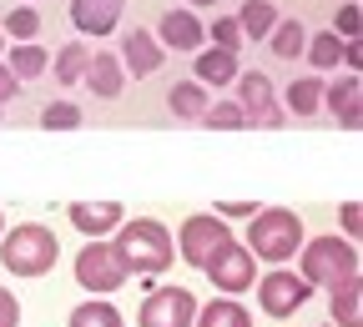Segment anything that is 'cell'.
Masks as SVG:
<instances>
[{
    "label": "cell",
    "instance_id": "obj_1",
    "mask_svg": "<svg viewBox=\"0 0 363 327\" xmlns=\"http://www.w3.org/2000/svg\"><path fill=\"white\" fill-rule=\"evenodd\" d=\"M111 247L121 252L126 272L136 277H157L177 262V247H172V231L157 222V217H136V222H121L111 231Z\"/></svg>",
    "mask_w": 363,
    "mask_h": 327
},
{
    "label": "cell",
    "instance_id": "obj_2",
    "mask_svg": "<svg viewBox=\"0 0 363 327\" xmlns=\"http://www.w3.org/2000/svg\"><path fill=\"white\" fill-rule=\"evenodd\" d=\"M61 262V242L45 222H16L0 231V267L11 277H45Z\"/></svg>",
    "mask_w": 363,
    "mask_h": 327
},
{
    "label": "cell",
    "instance_id": "obj_3",
    "mask_svg": "<svg viewBox=\"0 0 363 327\" xmlns=\"http://www.w3.org/2000/svg\"><path fill=\"white\" fill-rule=\"evenodd\" d=\"M303 242H308L303 237V217L293 207H262V212L247 217V242L242 247L252 257H262L267 267H288Z\"/></svg>",
    "mask_w": 363,
    "mask_h": 327
},
{
    "label": "cell",
    "instance_id": "obj_4",
    "mask_svg": "<svg viewBox=\"0 0 363 327\" xmlns=\"http://www.w3.org/2000/svg\"><path fill=\"white\" fill-rule=\"evenodd\" d=\"M358 272V247L343 237H313L298 247V277L308 287H333Z\"/></svg>",
    "mask_w": 363,
    "mask_h": 327
},
{
    "label": "cell",
    "instance_id": "obj_5",
    "mask_svg": "<svg viewBox=\"0 0 363 327\" xmlns=\"http://www.w3.org/2000/svg\"><path fill=\"white\" fill-rule=\"evenodd\" d=\"M126 262H121V252L111 247V237H101V242H86L81 252H76V282L91 292V297H111L116 287H126Z\"/></svg>",
    "mask_w": 363,
    "mask_h": 327
},
{
    "label": "cell",
    "instance_id": "obj_6",
    "mask_svg": "<svg viewBox=\"0 0 363 327\" xmlns=\"http://www.w3.org/2000/svg\"><path fill=\"white\" fill-rule=\"evenodd\" d=\"M207 282L222 292V297H238V292H247L252 282H257V257L238 242V237H227L212 257H207Z\"/></svg>",
    "mask_w": 363,
    "mask_h": 327
},
{
    "label": "cell",
    "instance_id": "obj_7",
    "mask_svg": "<svg viewBox=\"0 0 363 327\" xmlns=\"http://www.w3.org/2000/svg\"><path fill=\"white\" fill-rule=\"evenodd\" d=\"M227 237H233V226H227L217 212H192L187 222L177 226V242H172V247H177V257L187 262V267H197V272H202V267H207V257H212Z\"/></svg>",
    "mask_w": 363,
    "mask_h": 327
},
{
    "label": "cell",
    "instance_id": "obj_8",
    "mask_svg": "<svg viewBox=\"0 0 363 327\" xmlns=\"http://www.w3.org/2000/svg\"><path fill=\"white\" fill-rule=\"evenodd\" d=\"M308 297H313V287L303 282V277L293 272V267H272L262 282H257V307L267 312V317H293L298 307H308Z\"/></svg>",
    "mask_w": 363,
    "mask_h": 327
},
{
    "label": "cell",
    "instance_id": "obj_9",
    "mask_svg": "<svg viewBox=\"0 0 363 327\" xmlns=\"http://www.w3.org/2000/svg\"><path fill=\"white\" fill-rule=\"evenodd\" d=\"M238 106H242V116H247V126H283V106H278V96H272V81L262 76V71H238Z\"/></svg>",
    "mask_w": 363,
    "mask_h": 327
},
{
    "label": "cell",
    "instance_id": "obj_10",
    "mask_svg": "<svg viewBox=\"0 0 363 327\" xmlns=\"http://www.w3.org/2000/svg\"><path fill=\"white\" fill-rule=\"evenodd\" d=\"M197 317V297L187 287H157L147 302H142V327H192Z\"/></svg>",
    "mask_w": 363,
    "mask_h": 327
},
{
    "label": "cell",
    "instance_id": "obj_11",
    "mask_svg": "<svg viewBox=\"0 0 363 327\" xmlns=\"http://www.w3.org/2000/svg\"><path fill=\"white\" fill-rule=\"evenodd\" d=\"M202 40H207V30H202V21H197L192 6H177V11H167L157 21V45H162V51H192L197 56Z\"/></svg>",
    "mask_w": 363,
    "mask_h": 327
},
{
    "label": "cell",
    "instance_id": "obj_12",
    "mask_svg": "<svg viewBox=\"0 0 363 327\" xmlns=\"http://www.w3.org/2000/svg\"><path fill=\"white\" fill-rule=\"evenodd\" d=\"M66 217H71V226L86 242H101V237H111V231L126 222V207L121 202H71Z\"/></svg>",
    "mask_w": 363,
    "mask_h": 327
},
{
    "label": "cell",
    "instance_id": "obj_13",
    "mask_svg": "<svg viewBox=\"0 0 363 327\" xmlns=\"http://www.w3.org/2000/svg\"><path fill=\"white\" fill-rule=\"evenodd\" d=\"M323 106L338 116L343 131H358V126H363V76L343 71L333 86H323Z\"/></svg>",
    "mask_w": 363,
    "mask_h": 327
},
{
    "label": "cell",
    "instance_id": "obj_14",
    "mask_svg": "<svg viewBox=\"0 0 363 327\" xmlns=\"http://www.w3.org/2000/svg\"><path fill=\"white\" fill-rule=\"evenodd\" d=\"M121 71L126 76H157L162 71V61H167V51H162V45H157V35L152 30H142V25H136V30H126L121 35Z\"/></svg>",
    "mask_w": 363,
    "mask_h": 327
},
{
    "label": "cell",
    "instance_id": "obj_15",
    "mask_svg": "<svg viewBox=\"0 0 363 327\" xmlns=\"http://www.w3.org/2000/svg\"><path fill=\"white\" fill-rule=\"evenodd\" d=\"M121 11H126V0H71V25L81 35H111L121 25Z\"/></svg>",
    "mask_w": 363,
    "mask_h": 327
},
{
    "label": "cell",
    "instance_id": "obj_16",
    "mask_svg": "<svg viewBox=\"0 0 363 327\" xmlns=\"http://www.w3.org/2000/svg\"><path fill=\"white\" fill-rule=\"evenodd\" d=\"M81 86H86L96 101H116V96H121V86H126V71H121V61H116L111 51H91Z\"/></svg>",
    "mask_w": 363,
    "mask_h": 327
},
{
    "label": "cell",
    "instance_id": "obj_17",
    "mask_svg": "<svg viewBox=\"0 0 363 327\" xmlns=\"http://www.w3.org/2000/svg\"><path fill=\"white\" fill-rule=\"evenodd\" d=\"M238 51H217V45H202V51H197V61H192V81L197 86H233L238 81Z\"/></svg>",
    "mask_w": 363,
    "mask_h": 327
},
{
    "label": "cell",
    "instance_id": "obj_18",
    "mask_svg": "<svg viewBox=\"0 0 363 327\" xmlns=\"http://www.w3.org/2000/svg\"><path fill=\"white\" fill-rule=\"evenodd\" d=\"M328 312H333L338 327H363V282H358V272L328 287Z\"/></svg>",
    "mask_w": 363,
    "mask_h": 327
},
{
    "label": "cell",
    "instance_id": "obj_19",
    "mask_svg": "<svg viewBox=\"0 0 363 327\" xmlns=\"http://www.w3.org/2000/svg\"><path fill=\"white\" fill-rule=\"evenodd\" d=\"M192 327H252V312L238 297H212L207 307H197Z\"/></svg>",
    "mask_w": 363,
    "mask_h": 327
},
{
    "label": "cell",
    "instance_id": "obj_20",
    "mask_svg": "<svg viewBox=\"0 0 363 327\" xmlns=\"http://www.w3.org/2000/svg\"><path fill=\"white\" fill-rule=\"evenodd\" d=\"M233 21H238L242 40H267V30L278 25L283 16H278V6H272V0H242V11H238Z\"/></svg>",
    "mask_w": 363,
    "mask_h": 327
},
{
    "label": "cell",
    "instance_id": "obj_21",
    "mask_svg": "<svg viewBox=\"0 0 363 327\" xmlns=\"http://www.w3.org/2000/svg\"><path fill=\"white\" fill-rule=\"evenodd\" d=\"M207 86H197V81H177L172 91H167V111L177 116V121H202V111H207Z\"/></svg>",
    "mask_w": 363,
    "mask_h": 327
},
{
    "label": "cell",
    "instance_id": "obj_22",
    "mask_svg": "<svg viewBox=\"0 0 363 327\" xmlns=\"http://www.w3.org/2000/svg\"><path fill=\"white\" fill-rule=\"evenodd\" d=\"M66 327H121V312H116L111 297H86V302L71 307Z\"/></svg>",
    "mask_w": 363,
    "mask_h": 327
},
{
    "label": "cell",
    "instance_id": "obj_23",
    "mask_svg": "<svg viewBox=\"0 0 363 327\" xmlns=\"http://www.w3.org/2000/svg\"><path fill=\"white\" fill-rule=\"evenodd\" d=\"M11 51V61H6V71L16 76V81H35L45 66H51V56H45V45H30V40H16V45H6Z\"/></svg>",
    "mask_w": 363,
    "mask_h": 327
},
{
    "label": "cell",
    "instance_id": "obj_24",
    "mask_svg": "<svg viewBox=\"0 0 363 327\" xmlns=\"http://www.w3.org/2000/svg\"><path fill=\"white\" fill-rule=\"evenodd\" d=\"M283 106H288L293 116H313L318 106H323V81H318V76H298V81H288Z\"/></svg>",
    "mask_w": 363,
    "mask_h": 327
},
{
    "label": "cell",
    "instance_id": "obj_25",
    "mask_svg": "<svg viewBox=\"0 0 363 327\" xmlns=\"http://www.w3.org/2000/svg\"><path fill=\"white\" fill-rule=\"evenodd\" d=\"M303 45H308V30H303L298 21H278V25L267 30V51L278 56V61H298Z\"/></svg>",
    "mask_w": 363,
    "mask_h": 327
},
{
    "label": "cell",
    "instance_id": "obj_26",
    "mask_svg": "<svg viewBox=\"0 0 363 327\" xmlns=\"http://www.w3.org/2000/svg\"><path fill=\"white\" fill-rule=\"evenodd\" d=\"M303 56H308V66H313V71H338V56H343V40H338L333 30H323V35H308V45H303Z\"/></svg>",
    "mask_w": 363,
    "mask_h": 327
},
{
    "label": "cell",
    "instance_id": "obj_27",
    "mask_svg": "<svg viewBox=\"0 0 363 327\" xmlns=\"http://www.w3.org/2000/svg\"><path fill=\"white\" fill-rule=\"evenodd\" d=\"M86 61H91V45H81V40L61 45V51H56V81H61V86H81Z\"/></svg>",
    "mask_w": 363,
    "mask_h": 327
},
{
    "label": "cell",
    "instance_id": "obj_28",
    "mask_svg": "<svg viewBox=\"0 0 363 327\" xmlns=\"http://www.w3.org/2000/svg\"><path fill=\"white\" fill-rule=\"evenodd\" d=\"M0 35H11V40H35V35H40V11H35V6H11Z\"/></svg>",
    "mask_w": 363,
    "mask_h": 327
},
{
    "label": "cell",
    "instance_id": "obj_29",
    "mask_svg": "<svg viewBox=\"0 0 363 327\" xmlns=\"http://www.w3.org/2000/svg\"><path fill=\"white\" fill-rule=\"evenodd\" d=\"M81 121H86V111H81L76 101H45V106H40V126H45V131H76Z\"/></svg>",
    "mask_w": 363,
    "mask_h": 327
},
{
    "label": "cell",
    "instance_id": "obj_30",
    "mask_svg": "<svg viewBox=\"0 0 363 327\" xmlns=\"http://www.w3.org/2000/svg\"><path fill=\"white\" fill-rule=\"evenodd\" d=\"M202 126H212V131H242V126H247V116H242V106H238V101H207Z\"/></svg>",
    "mask_w": 363,
    "mask_h": 327
},
{
    "label": "cell",
    "instance_id": "obj_31",
    "mask_svg": "<svg viewBox=\"0 0 363 327\" xmlns=\"http://www.w3.org/2000/svg\"><path fill=\"white\" fill-rule=\"evenodd\" d=\"M212 40H217V51H242V30H238V21L233 16H217L212 25H202Z\"/></svg>",
    "mask_w": 363,
    "mask_h": 327
},
{
    "label": "cell",
    "instance_id": "obj_32",
    "mask_svg": "<svg viewBox=\"0 0 363 327\" xmlns=\"http://www.w3.org/2000/svg\"><path fill=\"white\" fill-rule=\"evenodd\" d=\"M358 30H363V11L348 0V6H338V16H333V35L338 40H358Z\"/></svg>",
    "mask_w": 363,
    "mask_h": 327
},
{
    "label": "cell",
    "instance_id": "obj_33",
    "mask_svg": "<svg viewBox=\"0 0 363 327\" xmlns=\"http://www.w3.org/2000/svg\"><path fill=\"white\" fill-rule=\"evenodd\" d=\"M363 231V202H343V242H358Z\"/></svg>",
    "mask_w": 363,
    "mask_h": 327
},
{
    "label": "cell",
    "instance_id": "obj_34",
    "mask_svg": "<svg viewBox=\"0 0 363 327\" xmlns=\"http://www.w3.org/2000/svg\"><path fill=\"white\" fill-rule=\"evenodd\" d=\"M0 327H21V297L11 287H0Z\"/></svg>",
    "mask_w": 363,
    "mask_h": 327
},
{
    "label": "cell",
    "instance_id": "obj_35",
    "mask_svg": "<svg viewBox=\"0 0 363 327\" xmlns=\"http://www.w3.org/2000/svg\"><path fill=\"white\" fill-rule=\"evenodd\" d=\"M252 212H257V207H252V202H217V217H222V222H238V217H242V222H247V217H252Z\"/></svg>",
    "mask_w": 363,
    "mask_h": 327
},
{
    "label": "cell",
    "instance_id": "obj_36",
    "mask_svg": "<svg viewBox=\"0 0 363 327\" xmlns=\"http://www.w3.org/2000/svg\"><path fill=\"white\" fill-rule=\"evenodd\" d=\"M338 61L358 76V71H363V40H343V56H338Z\"/></svg>",
    "mask_w": 363,
    "mask_h": 327
},
{
    "label": "cell",
    "instance_id": "obj_37",
    "mask_svg": "<svg viewBox=\"0 0 363 327\" xmlns=\"http://www.w3.org/2000/svg\"><path fill=\"white\" fill-rule=\"evenodd\" d=\"M21 96V81L6 71V61H0V106H6V101H16Z\"/></svg>",
    "mask_w": 363,
    "mask_h": 327
},
{
    "label": "cell",
    "instance_id": "obj_38",
    "mask_svg": "<svg viewBox=\"0 0 363 327\" xmlns=\"http://www.w3.org/2000/svg\"><path fill=\"white\" fill-rule=\"evenodd\" d=\"M187 6H222V0H187Z\"/></svg>",
    "mask_w": 363,
    "mask_h": 327
},
{
    "label": "cell",
    "instance_id": "obj_39",
    "mask_svg": "<svg viewBox=\"0 0 363 327\" xmlns=\"http://www.w3.org/2000/svg\"><path fill=\"white\" fill-rule=\"evenodd\" d=\"M0 231H6V212H0Z\"/></svg>",
    "mask_w": 363,
    "mask_h": 327
},
{
    "label": "cell",
    "instance_id": "obj_40",
    "mask_svg": "<svg viewBox=\"0 0 363 327\" xmlns=\"http://www.w3.org/2000/svg\"><path fill=\"white\" fill-rule=\"evenodd\" d=\"M0 51H6V35H0Z\"/></svg>",
    "mask_w": 363,
    "mask_h": 327
},
{
    "label": "cell",
    "instance_id": "obj_41",
    "mask_svg": "<svg viewBox=\"0 0 363 327\" xmlns=\"http://www.w3.org/2000/svg\"><path fill=\"white\" fill-rule=\"evenodd\" d=\"M0 116H6V106H0Z\"/></svg>",
    "mask_w": 363,
    "mask_h": 327
}]
</instances>
